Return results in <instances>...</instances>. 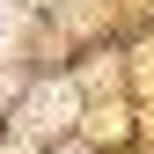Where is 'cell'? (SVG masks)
<instances>
[{"label": "cell", "mask_w": 154, "mask_h": 154, "mask_svg": "<svg viewBox=\"0 0 154 154\" xmlns=\"http://www.w3.org/2000/svg\"><path fill=\"white\" fill-rule=\"evenodd\" d=\"M66 118H73V95H66V88H37V103H29L22 125H29V132H51V125H66Z\"/></svg>", "instance_id": "cell-1"}]
</instances>
